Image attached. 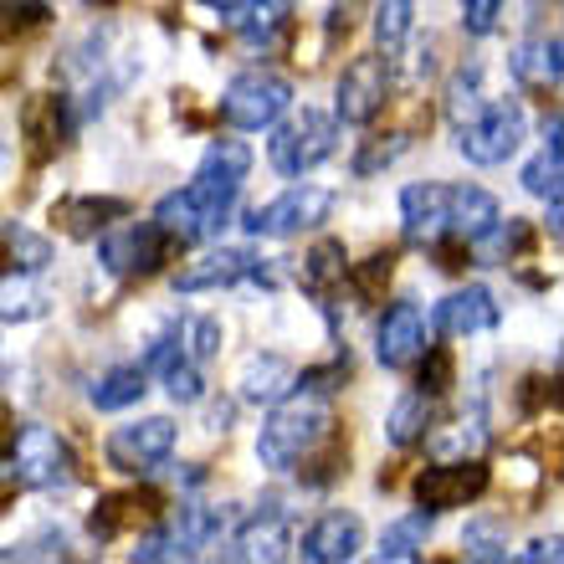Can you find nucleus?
Listing matches in <instances>:
<instances>
[{"label":"nucleus","mask_w":564,"mask_h":564,"mask_svg":"<svg viewBox=\"0 0 564 564\" xmlns=\"http://www.w3.org/2000/svg\"><path fill=\"white\" fill-rule=\"evenodd\" d=\"M328 436H334V411H328L324 395H318V390H303V395L288 390L278 401V411L262 421L257 457H262V467H272V473H297L303 457L318 452Z\"/></svg>","instance_id":"obj_1"},{"label":"nucleus","mask_w":564,"mask_h":564,"mask_svg":"<svg viewBox=\"0 0 564 564\" xmlns=\"http://www.w3.org/2000/svg\"><path fill=\"white\" fill-rule=\"evenodd\" d=\"M237 195H241V185H231V180L195 175L185 191H170L160 206H154V226H160L170 241H206L231 221Z\"/></svg>","instance_id":"obj_2"},{"label":"nucleus","mask_w":564,"mask_h":564,"mask_svg":"<svg viewBox=\"0 0 564 564\" xmlns=\"http://www.w3.org/2000/svg\"><path fill=\"white\" fill-rule=\"evenodd\" d=\"M6 457H11V473L36 492H67L77 482V452L52 426H21Z\"/></svg>","instance_id":"obj_3"},{"label":"nucleus","mask_w":564,"mask_h":564,"mask_svg":"<svg viewBox=\"0 0 564 564\" xmlns=\"http://www.w3.org/2000/svg\"><path fill=\"white\" fill-rule=\"evenodd\" d=\"M523 144V108L513 98H498V104H482L467 123H457V154L467 164H508Z\"/></svg>","instance_id":"obj_4"},{"label":"nucleus","mask_w":564,"mask_h":564,"mask_svg":"<svg viewBox=\"0 0 564 564\" xmlns=\"http://www.w3.org/2000/svg\"><path fill=\"white\" fill-rule=\"evenodd\" d=\"M288 104H293V83H288V77H278V73H241V77L226 83L216 113H221V123H231V129L257 134V129H272V123L288 113Z\"/></svg>","instance_id":"obj_5"},{"label":"nucleus","mask_w":564,"mask_h":564,"mask_svg":"<svg viewBox=\"0 0 564 564\" xmlns=\"http://www.w3.org/2000/svg\"><path fill=\"white\" fill-rule=\"evenodd\" d=\"M334 149H339V123L328 119V113H318V108H303V113H293V119L272 134L268 160L278 175H308Z\"/></svg>","instance_id":"obj_6"},{"label":"nucleus","mask_w":564,"mask_h":564,"mask_svg":"<svg viewBox=\"0 0 564 564\" xmlns=\"http://www.w3.org/2000/svg\"><path fill=\"white\" fill-rule=\"evenodd\" d=\"M216 529H221V513H210V508H164L160 519L149 523V534L139 539L134 560H191L195 550H206L216 539Z\"/></svg>","instance_id":"obj_7"},{"label":"nucleus","mask_w":564,"mask_h":564,"mask_svg":"<svg viewBox=\"0 0 564 564\" xmlns=\"http://www.w3.org/2000/svg\"><path fill=\"white\" fill-rule=\"evenodd\" d=\"M488 482H492V473L482 457H436V467H426L411 492H416V503L426 513H446V508L477 503L488 492Z\"/></svg>","instance_id":"obj_8"},{"label":"nucleus","mask_w":564,"mask_h":564,"mask_svg":"<svg viewBox=\"0 0 564 564\" xmlns=\"http://www.w3.org/2000/svg\"><path fill=\"white\" fill-rule=\"evenodd\" d=\"M328 210H334V195H328L324 185H293V191H282L278 200L257 206L252 216H247V231H252V237H278V241L303 237V231L328 221Z\"/></svg>","instance_id":"obj_9"},{"label":"nucleus","mask_w":564,"mask_h":564,"mask_svg":"<svg viewBox=\"0 0 564 564\" xmlns=\"http://www.w3.org/2000/svg\"><path fill=\"white\" fill-rule=\"evenodd\" d=\"M170 452H175V421L170 416H144V421H134V426H119L104 446L108 467H113V473H129V477H144V473H154V467H164Z\"/></svg>","instance_id":"obj_10"},{"label":"nucleus","mask_w":564,"mask_h":564,"mask_svg":"<svg viewBox=\"0 0 564 564\" xmlns=\"http://www.w3.org/2000/svg\"><path fill=\"white\" fill-rule=\"evenodd\" d=\"M170 247H175V241L164 237L154 221H144V226L129 221L98 241V262H104L113 278H149V272H160L164 262H170Z\"/></svg>","instance_id":"obj_11"},{"label":"nucleus","mask_w":564,"mask_h":564,"mask_svg":"<svg viewBox=\"0 0 564 564\" xmlns=\"http://www.w3.org/2000/svg\"><path fill=\"white\" fill-rule=\"evenodd\" d=\"M390 104V57H355L339 73V119L375 123Z\"/></svg>","instance_id":"obj_12"},{"label":"nucleus","mask_w":564,"mask_h":564,"mask_svg":"<svg viewBox=\"0 0 564 564\" xmlns=\"http://www.w3.org/2000/svg\"><path fill=\"white\" fill-rule=\"evenodd\" d=\"M252 278H262V262L247 247H216L175 272V293H216V288H237Z\"/></svg>","instance_id":"obj_13"},{"label":"nucleus","mask_w":564,"mask_h":564,"mask_svg":"<svg viewBox=\"0 0 564 564\" xmlns=\"http://www.w3.org/2000/svg\"><path fill=\"white\" fill-rule=\"evenodd\" d=\"M426 349V318L416 303H390L380 328H375V355L386 370H411Z\"/></svg>","instance_id":"obj_14"},{"label":"nucleus","mask_w":564,"mask_h":564,"mask_svg":"<svg viewBox=\"0 0 564 564\" xmlns=\"http://www.w3.org/2000/svg\"><path fill=\"white\" fill-rule=\"evenodd\" d=\"M431 328L442 339H473V334H488L498 328V297L488 288H462V293H446L431 313Z\"/></svg>","instance_id":"obj_15"},{"label":"nucleus","mask_w":564,"mask_h":564,"mask_svg":"<svg viewBox=\"0 0 564 564\" xmlns=\"http://www.w3.org/2000/svg\"><path fill=\"white\" fill-rule=\"evenodd\" d=\"M293 11H297L293 0H241L231 11V26H237V36L252 52H278L293 36V21H297Z\"/></svg>","instance_id":"obj_16"},{"label":"nucleus","mask_w":564,"mask_h":564,"mask_svg":"<svg viewBox=\"0 0 564 564\" xmlns=\"http://www.w3.org/2000/svg\"><path fill=\"white\" fill-rule=\"evenodd\" d=\"M401 221L411 241H436L452 237V185H405L401 191Z\"/></svg>","instance_id":"obj_17"},{"label":"nucleus","mask_w":564,"mask_h":564,"mask_svg":"<svg viewBox=\"0 0 564 564\" xmlns=\"http://www.w3.org/2000/svg\"><path fill=\"white\" fill-rule=\"evenodd\" d=\"M359 544H365V529H359L355 513H324V519L313 523L308 534L297 539V554L308 564H344V560H355Z\"/></svg>","instance_id":"obj_18"},{"label":"nucleus","mask_w":564,"mask_h":564,"mask_svg":"<svg viewBox=\"0 0 564 564\" xmlns=\"http://www.w3.org/2000/svg\"><path fill=\"white\" fill-rule=\"evenodd\" d=\"M288 550H293V523H288V508H282L278 498H268L252 519L241 523L237 554L241 560H282Z\"/></svg>","instance_id":"obj_19"},{"label":"nucleus","mask_w":564,"mask_h":564,"mask_svg":"<svg viewBox=\"0 0 564 564\" xmlns=\"http://www.w3.org/2000/svg\"><path fill=\"white\" fill-rule=\"evenodd\" d=\"M160 513H164V503L154 492H113V498H104V503L88 513V534L98 539V544H108V539H119L129 523H154Z\"/></svg>","instance_id":"obj_20"},{"label":"nucleus","mask_w":564,"mask_h":564,"mask_svg":"<svg viewBox=\"0 0 564 564\" xmlns=\"http://www.w3.org/2000/svg\"><path fill=\"white\" fill-rule=\"evenodd\" d=\"M21 129H26V149L31 160L42 164L52 160L62 144H67V98H31L26 108H21Z\"/></svg>","instance_id":"obj_21"},{"label":"nucleus","mask_w":564,"mask_h":564,"mask_svg":"<svg viewBox=\"0 0 564 564\" xmlns=\"http://www.w3.org/2000/svg\"><path fill=\"white\" fill-rule=\"evenodd\" d=\"M288 390H297V370L282 355H252L237 375V395L252 405H278Z\"/></svg>","instance_id":"obj_22"},{"label":"nucleus","mask_w":564,"mask_h":564,"mask_svg":"<svg viewBox=\"0 0 564 564\" xmlns=\"http://www.w3.org/2000/svg\"><path fill=\"white\" fill-rule=\"evenodd\" d=\"M123 216H129V200H113V195H77V200H62V206L52 210V221L77 241L98 237V231H108V226L123 221Z\"/></svg>","instance_id":"obj_23"},{"label":"nucleus","mask_w":564,"mask_h":564,"mask_svg":"<svg viewBox=\"0 0 564 564\" xmlns=\"http://www.w3.org/2000/svg\"><path fill=\"white\" fill-rule=\"evenodd\" d=\"M529 241H534V231L519 221V216H498V221L482 231V237L467 241V252L482 262V268H508V262H519L523 252H529Z\"/></svg>","instance_id":"obj_24"},{"label":"nucleus","mask_w":564,"mask_h":564,"mask_svg":"<svg viewBox=\"0 0 564 564\" xmlns=\"http://www.w3.org/2000/svg\"><path fill=\"white\" fill-rule=\"evenodd\" d=\"M144 390H149L144 365H119V370H104L98 380H93L88 401L98 405V411H129V405L144 401Z\"/></svg>","instance_id":"obj_25"},{"label":"nucleus","mask_w":564,"mask_h":564,"mask_svg":"<svg viewBox=\"0 0 564 564\" xmlns=\"http://www.w3.org/2000/svg\"><path fill=\"white\" fill-rule=\"evenodd\" d=\"M498 216L503 210H498V200L482 185H452V237H462V241L482 237Z\"/></svg>","instance_id":"obj_26"},{"label":"nucleus","mask_w":564,"mask_h":564,"mask_svg":"<svg viewBox=\"0 0 564 564\" xmlns=\"http://www.w3.org/2000/svg\"><path fill=\"white\" fill-rule=\"evenodd\" d=\"M42 313H46V293L31 282V272H21V268L0 272V318L6 324H31Z\"/></svg>","instance_id":"obj_27"},{"label":"nucleus","mask_w":564,"mask_h":564,"mask_svg":"<svg viewBox=\"0 0 564 564\" xmlns=\"http://www.w3.org/2000/svg\"><path fill=\"white\" fill-rule=\"evenodd\" d=\"M513 77L529 83V88H560V36L523 42L519 52H513Z\"/></svg>","instance_id":"obj_28"},{"label":"nucleus","mask_w":564,"mask_h":564,"mask_svg":"<svg viewBox=\"0 0 564 564\" xmlns=\"http://www.w3.org/2000/svg\"><path fill=\"white\" fill-rule=\"evenodd\" d=\"M426 539H431V513L421 508V513H411V519H395L380 534V560H390V564H411V560H421V550H426Z\"/></svg>","instance_id":"obj_29"},{"label":"nucleus","mask_w":564,"mask_h":564,"mask_svg":"<svg viewBox=\"0 0 564 564\" xmlns=\"http://www.w3.org/2000/svg\"><path fill=\"white\" fill-rule=\"evenodd\" d=\"M560 154H564L560 119H550V144L523 164V191L539 195V200H554V195H560Z\"/></svg>","instance_id":"obj_30"},{"label":"nucleus","mask_w":564,"mask_h":564,"mask_svg":"<svg viewBox=\"0 0 564 564\" xmlns=\"http://www.w3.org/2000/svg\"><path fill=\"white\" fill-rule=\"evenodd\" d=\"M426 431H431V395H405V401H395V411H390L386 421V436L390 446H416L426 442Z\"/></svg>","instance_id":"obj_31"},{"label":"nucleus","mask_w":564,"mask_h":564,"mask_svg":"<svg viewBox=\"0 0 564 564\" xmlns=\"http://www.w3.org/2000/svg\"><path fill=\"white\" fill-rule=\"evenodd\" d=\"M0 257H6L11 268H21V272H42L46 262H52V247H46V237H31L26 226L6 221L0 226Z\"/></svg>","instance_id":"obj_32"},{"label":"nucleus","mask_w":564,"mask_h":564,"mask_svg":"<svg viewBox=\"0 0 564 564\" xmlns=\"http://www.w3.org/2000/svg\"><path fill=\"white\" fill-rule=\"evenodd\" d=\"M411 26H416V0H380L375 6V46L380 52H401Z\"/></svg>","instance_id":"obj_33"},{"label":"nucleus","mask_w":564,"mask_h":564,"mask_svg":"<svg viewBox=\"0 0 564 564\" xmlns=\"http://www.w3.org/2000/svg\"><path fill=\"white\" fill-rule=\"evenodd\" d=\"M482 104H488V98H482V67H477V62H467V67H457V77L446 83V119L467 123Z\"/></svg>","instance_id":"obj_34"},{"label":"nucleus","mask_w":564,"mask_h":564,"mask_svg":"<svg viewBox=\"0 0 564 564\" xmlns=\"http://www.w3.org/2000/svg\"><path fill=\"white\" fill-rule=\"evenodd\" d=\"M344 241H318L308 257H303V282H308V293L324 297L334 282H344Z\"/></svg>","instance_id":"obj_35"},{"label":"nucleus","mask_w":564,"mask_h":564,"mask_svg":"<svg viewBox=\"0 0 564 564\" xmlns=\"http://www.w3.org/2000/svg\"><path fill=\"white\" fill-rule=\"evenodd\" d=\"M247 170H252V149L241 144V139H216V144L206 149V160H200V175L231 180V185H241Z\"/></svg>","instance_id":"obj_36"},{"label":"nucleus","mask_w":564,"mask_h":564,"mask_svg":"<svg viewBox=\"0 0 564 564\" xmlns=\"http://www.w3.org/2000/svg\"><path fill=\"white\" fill-rule=\"evenodd\" d=\"M175 339H180V355L185 359L210 365L216 349H221V324H216V318H185V324L175 328Z\"/></svg>","instance_id":"obj_37"},{"label":"nucleus","mask_w":564,"mask_h":564,"mask_svg":"<svg viewBox=\"0 0 564 564\" xmlns=\"http://www.w3.org/2000/svg\"><path fill=\"white\" fill-rule=\"evenodd\" d=\"M482 446H488V431H482V421L477 416L457 421V426L442 431V436H431V452H436V457H482Z\"/></svg>","instance_id":"obj_38"},{"label":"nucleus","mask_w":564,"mask_h":564,"mask_svg":"<svg viewBox=\"0 0 564 564\" xmlns=\"http://www.w3.org/2000/svg\"><path fill=\"white\" fill-rule=\"evenodd\" d=\"M467 560H508V529L498 519H473L462 534Z\"/></svg>","instance_id":"obj_39"},{"label":"nucleus","mask_w":564,"mask_h":564,"mask_svg":"<svg viewBox=\"0 0 564 564\" xmlns=\"http://www.w3.org/2000/svg\"><path fill=\"white\" fill-rule=\"evenodd\" d=\"M46 21V6L42 0H0V42H15Z\"/></svg>","instance_id":"obj_40"},{"label":"nucleus","mask_w":564,"mask_h":564,"mask_svg":"<svg viewBox=\"0 0 564 564\" xmlns=\"http://www.w3.org/2000/svg\"><path fill=\"white\" fill-rule=\"evenodd\" d=\"M405 144H411L405 134H375L370 144H365V149L355 154V175H375V170H386V164H395V160L405 154Z\"/></svg>","instance_id":"obj_41"},{"label":"nucleus","mask_w":564,"mask_h":564,"mask_svg":"<svg viewBox=\"0 0 564 564\" xmlns=\"http://www.w3.org/2000/svg\"><path fill=\"white\" fill-rule=\"evenodd\" d=\"M421 395H431V401H436V395H446V390H452V355H446V349H421Z\"/></svg>","instance_id":"obj_42"},{"label":"nucleus","mask_w":564,"mask_h":564,"mask_svg":"<svg viewBox=\"0 0 564 564\" xmlns=\"http://www.w3.org/2000/svg\"><path fill=\"white\" fill-rule=\"evenodd\" d=\"M390 272H395V252H375V257H365L355 268V288H359V297H380L386 293V282H390Z\"/></svg>","instance_id":"obj_43"},{"label":"nucleus","mask_w":564,"mask_h":564,"mask_svg":"<svg viewBox=\"0 0 564 564\" xmlns=\"http://www.w3.org/2000/svg\"><path fill=\"white\" fill-rule=\"evenodd\" d=\"M0 560H67V539L57 529H46V534L26 539V544H11V550H0Z\"/></svg>","instance_id":"obj_44"},{"label":"nucleus","mask_w":564,"mask_h":564,"mask_svg":"<svg viewBox=\"0 0 564 564\" xmlns=\"http://www.w3.org/2000/svg\"><path fill=\"white\" fill-rule=\"evenodd\" d=\"M498 15H503V0H462V26H467V36H492V31H498Z\"/></svg>","instance_id":"obj_45"},{"label":"nucleus","mask_w":564,"mask_h":564,"mask_svg":"<svg viewBox=\"0 0 564 564\" xmlns=\"http://www.w3.org/2000/svg\"><path fill=\"white\" fill-rule=\"evenodd\" d=\"M519 560H529V564H544V560H560V539H534V544H529V550L519 554Z\"/></svg>","instance_id":"obj_46"},{"label":"nucleus","mask_w":564,"mask_h":564,"mask_svg":"<svg viewBox=\"0 0 564 564\" xmlns=\"http://www.w3.org/2000/svg\"><path fill=\"white\" fill-rule=\"evenodd\" d=\"M11 436H15V421H11V411L0 405V457L11 452Z\"/></svg>","instance_id":"obj_47"},{"label":"nucleus","mask_w":564,"mask_h":564,"mask_svg":"<svg viewBox=\"0 0 564 564\" xmlns=\"http://www.w3.org/2000/svg\"><path fill=\"white\" fill-rule=\"evenodd\" d=\"M200 6H210V11H221V15H231L241 6V0H200Z\"/></svg>","instance_id":"obj_48"},{"label":"nucleus","mask_w":564,"mask_h":564,"mask_svg":"<svg viewBox=\"0 0 564 564\" xmlns=\"http://www.w3.org/2000/svg\"><path fill=\"white\" fill-rule=\"evenodd\" d=\"M6 477H11V467H0V482H6Z\"/></svg>","instance_id":"obj_49"}]
</instances>
